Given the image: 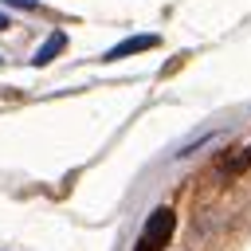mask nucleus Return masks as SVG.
<instances>
[{"label":"nucleus","mask_w":251,"mask_h":251,"mask_svg":"<svg viewBox=\"0 0 251 251\" xmlns=\"http://www.w3.org/2000/svg\"><path fill=\"white\" fill-rule=\"evenodd\" d=\"M173 224H176L173 208H157V212L145 220V231H141V239H137V251H165V243H169V235H173Z\"/></svg>","instance_id":"nucleus-1"},{"label":"nucleus","mask_w":251,"mask_h":251,"mask_svg":"<svg viewBox=\"0 0 251 251\" xmlns=\"http://www.w3.org/2000/svg\"><path fill=\"white\" fill-rule=\"evenodd\" d=\"M4 4H16V8H35V0H4Z\"/></svg>","instance_id":"nucleus-4"},{"label":"nucleus","mask_w":251,"mask_h":251,"mask_svg":"<svg viewBox=\"0 0 251 251\" xmlns=\"http://www.w3.org/2000/svg\"><path fill=\"white\" fill-rule=\"evenodd\" d=\"M149 47H157V35H133V39H126V43L110 47L102 59H106V63H114V59H126V55H133V51H149Z\"/></svg>","instance_id":"nucleus-2"},{"label":"nucleus","mask_w":251,"mask_h":251,"mask_svg":"<svg viewBox=\"0 0 251 251\" xmlns=\"http://www.w3.org/2000/svg\"><path fill=\"white\" fill-rule=\"evenodd\" d=\"M63 47H67V39H63L59 31H55V35H51V39H47V43H43V47L35 51V59H31V67H47V63H51V59H55V55H59Z\"/></svg>","instance_id":"nucleus-3"},{"label":"nucleus","mask_w":251,"mask_h":251,"mask_svg":"<svg viewBox=\"0 0 251 251\" xmlns=\"http://www.w3.org/2000/svg\"><path fill=\"white\" fill-rule=\"evenodd\" d=\"M4 27H8V16H4V12H0V31H4Z\"/></svg>","instance_id":"nucleus-5"}]
</instances>
